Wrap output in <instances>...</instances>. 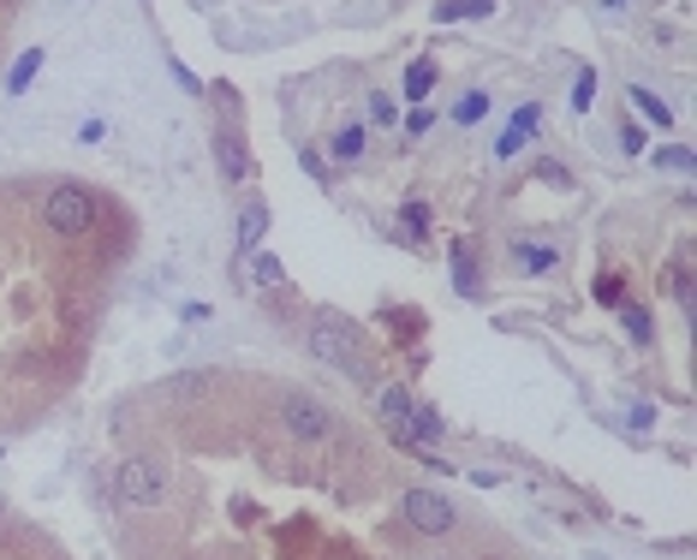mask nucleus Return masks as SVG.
<instances>
[{"label":"nucleus","mask_w":697,"mask_h":560,"mask_svg":"<svg viewBox=\"0 0 697 560\" xmlns=\"http://www.w3.org/2000/svg\"><path fill=\"white\" fill-rule=\"evenodd\" d=\"M369 120H376V126H394V101H388V96H369Z\"/></svg>","instance_id":"25"},{"label":"nucleus","mask_w":697,"mask_h":560,"mask_svg":"<svg viewBox=\"0 0 697 560\" xmlns=\"http://www.w3.org/2000/svg\"><path fill=\"white\" fill-rule=\"evenodd\" d=\"M399 519L418 530V537H448L459 525V507L441 489H406L399 495Z\"/></svg>","instance_id":"5"},{"label":"nucleus","mask_w":697,"mask_h":560,"mask_svg":"<svg viewBox=\"0 0 697 560\" xmlns=\"http://www.w3.org/2000/svg\"><path fill=\"white\" fill-rule=\"evenodd\" d=\"M620 150H626V155H644V126H620Z\"/></svg>","instance_id":"23"},{"label":"nucleus","mask_w":697,"mask_h":560,"mask_svg":"<svg viewBox=\"0 0 697 560\" xmlns=\"http://www.w3.org/2000/svg\"><path fill=\"white\" fill-rule=\"evenodd\" d=\"M650 161H656L662 173H691V150H686V143H667V150H656Z\"/></svg>","instance_id":"19"},{"label":"nucleus","mask_w":697,"mask_h":560,"mask_svg":"<svg viewBox=\"0 0 697 560\" xmlns=\"http://www.w3.org/2000/svg\"><path fill=\"white\" fill-rule=\"evenodd\" d=\"M453 287L465 292V299L483 287V274H478V257H471V245H453Z\"/></svg>","instance_id":"14"},{"label":"nucleus","mask_w":697,"mask_h":560,"mask_svg":"<svg viewBox=\"0 0 697 560\" xmlns=\"http://www.w3.org/2000/svg\"><path fill=\"white\" fill-rule=\"evenodd\" d=\"M459 12H465V0H441V7H436V19H441V24H453Z\"/></svg>","instance_id":"28"},{"label":"nucleus","mask_w":697,"mask_h":560,"mask_svg":"<svg viewBox=\"0 0 697 560\" xmlns=\"http://www.w3.org/2000/svg\"><path fill=\"white\" fill-rule=\"evenodd\" d=\"M0 537H7V500H0Z\"/></svg>","instance_id":"29"},{"label":"nucleus","mask_w":697,"mask_h":560,"mask_svg":"<svg viewBox=\"0 0 697 560\" xmlns=\"http://www.w3.org/2000/svg\"><path fill=\"white\" fill-rule=\"evenodd\" d=\"M597 299H602V304H626V280H620V274H602V280H597Z\"/></svg>","instance_id":"21"},{"label":"nucleus","mask_w":697,"mask_h":560,"mask_svg":"<svg viewBox=\"0 0 697 560\" xmlns=\"http://www.w3.org/2000/svg\"><path fill=\"white\" fill-rule=\"evenodd\" d=\"M299 161H304V173H310V180H322V185H329V168H322V155H310V150H304Z\"/></svg>","instance_id":"27"},{"label":"nucleus","mask_w":697,"mask_h":560,"mask_svg":"<svg viewBox=\"0 0 697 560\" xmlns=\"http://www.w3.org/2000/svg\"><path fill=\"white\" fill-rule=\"evenodd\" d=\"M364 143H369V131H364V126H340L334 138H329V155H334V161H358V155H364Z\"/></svg>","instance_id":"11"},{"label":"nucleus","mask_w":697,"mask_h":560,"mask_svg":"<svg viewBox=\"0 0 697 560\" xmlns=\"http://www.w3.org/2000/svg\"><path fill=\"white\" fill-rule=\"evenodd\" d=\"M304 352L322 364V370H340L346 381H358V388H376V364L364 358V334L352 329L346 316H334V311H317L310 316V329H304Z\"/></svg>","instance_id":"1"},{"label":"nucleus","mask_w":697,"mask_h":560,"mask_svg":"<svg viewBox=\"0 0 697 560\" xmlns=\"http://www.w3.org/2000/svg\"><path fill=\"white\" fill-rule=\"evenodd\" d=\"M262 233H269V203H257V197H250V203H245V215H239V269H245L250 257H257Z\"/></svg>","instance_id":"8"},{"label":"nucleus","mask_w":697,"mask_h":560,"mask_svg":"<svg viewBox=\"0 0 697 560\" xmlns=\"http://www.w3.org/2000/svg\"><path fill=\"white\" fill-rule=\"evenodd\" d=\"M537 120H543V108H537V101H525V108H518L513 120H507V131H501L495 150H501V155H518L530 138H537Z\"/></svg>","instance_id":"9"},{"label":"nucleus","mask_w":697,"mask_h":560,"mask_svg":"<svg viewBox=\"0 0 697 560\" xmlns=\"http://www.w3.org/2000/svg\"><path fill=\"white\" fill-rule=\"evenodd\" d=\"M429 90H436V61H411V66H406V96L423 101Z\"/></svg>","instance_id":"16"},{"label":"nucleus","mask_w":697,"mask_h":560,"mask_svg":"<svg viewBox=\"0 0 697 560\" xmlns=\"http://www.w3.org/2000/svg\"><path fill=\"white\" fill-rule=\"evenodd\" d=\"M215 161H221V173H227L233 185L257 180V161H250V150H245V131L227 126V120H221V131H215Z\"/></svg>","instance_id":"6"},{"label":"nucleus","mask_w":697,"mask_h":560,"mask_svg":"<svg viewBox=\"0 0 697 560\" xmlns=\"http://www.w3.org/2000/svg\"><path fill=\"white\" fill-rule=\"evenodd\" d=\"M275 423L287 430L292 441H304V448H317V441H329L334 435V406L329 400H317V394H304V388H280L275 394Z\"/></svg>","instance_id":"2"},{"label":"nucleus","mask_w":697,"mask_h":560,"mask_svg":"<svg viewBox=\"0 0 697 560\" xmlns=\"http://www.w3.org/2000/svg\"><path fill=\"white\" fill-rule=\"evenodd\" d=\"M632 108H637V114H644V120H656L662 131H667V126H674V114H667V101H662L656 90H644V84H632Z\"/></svg>","instance_id":"15"},{"label":"nucleus","mask_w":697,"mask_h":560,"mask_svg":"<svg viewBox=\"0 0 697 560\" xmlns=\"http://www.w3.org/2000/svg\"><path fill=\"white\" fill-rule=\"evenodd\" d=\"M483 114H489V90H471V96L453 101V126H478Z\"/></svg>","instance_id":"17"},{"label":"nucleus","mask_w":697,"mask_h":560,"mask_svg":"<svg viewBox=\"0 0 697 560\" xmlns=\"http://www.w3.org/2000/svg\"><path fill=\"white\" fill-rule=\"evenodd\" d=\"M114 489H120L126 507H168L173 500L168 471H161L156 460H143V453H131V460L114 465Z\"/></svg>","instance_id":"3"},{"label":"nucleus","mask_w":697,"mask_h":560,"mask_svg":"<svg viewBox=\"0 0 697 560\" xmlns=\"http://www.w3.org/2000/svg\"><path fill=\"white\" fill-rule=\"evenodd\" d=\"M411 388H376V418H382V430L388 435H406V423H411Z\"/></svg>","instance_id":"7"},{"label":"nucleus","mask_w":697,"mask_h":560,"mask_svg":"<svg viewBox=\"0 0 697 560\" xmlns=\"http://www.w3.org/2000/svg\"><path fill=\"white\" fill-rule=\"evenodd\" d=\"M239 274H250L245 287H257V292H275L280 280H287V269H280V257H257V262H245Z\"/></svg>","instance_id":"12"},{"label":"nucleus","mask_w":697,"mask_h":560,"mask_svg":"<svg viewBox=\"0 0 697 560\" xmlns=\"http://www.w3.org/2000/svg\"><path fill=\"white\" fill-rule=\"evenodd\" d=\"M513 262H518V269H530V274H548V269H560V250H548V245H513Z\"/></svg>","instance_id":"13"},{"label":"nucleus","mask_w":697,"mask_h":560,"mask_svg":"<svg viewBox=\"0 0 697 560\" xmlns=\"http://www.w3.org/2000/svg\"><path fill=\"white\" fill-rule=\"evenodd\" d=\"M590 101H597V72H578V90H572V108H590Z\"/></svg>","instance_id":"22"},{"label":"nucleus","mask_w":697,"mask_h":560,"mask_svg":"<svg viewBox=\"0 0 697 560\" xmlns=\"http://www.w3.org/2000/svg\"><path fill=\"white\" fill-rule=\"evenodd\" d=\"M42 220H49V233H61V239H84V233L96 227V197L84 185H54L49 197H42Z\"/></svg>","instance_id":"4"},{"label":"nucleus","mask_w":697,"mask_h":560,"mask_svg":"<svg viewBox=\"0 0 697 560\" xmlns=\"http://www.w3.org/2000/svg\"><path fill=\"white\" fill-rule=\"evenodd\" d=\"M168 66H173V78H180V90H185V96H203L197 72H191V66H180V61H168Z\"/></svg>","instance_id":"24"},{"label":"nucleus","mask_w":697,"mask_h":560,"mask_svg":"<svg viewBox=\"0 0 697 560\" xmlns=\"http://www.w3.org/2000/svg\"><path fill=\"white\" fill-rule=\"evenodd\" d=\"M399 227H406L411 239H423V233H429V203H418V197H411L406 209H399Z\"/></svg>","instance_id":"20"},{"label":"nucleus","mask_w":697,"mask_h":560,"mask_svg":"<svg viewBox=\"0 0 697 560\" xmlns=\"http://www.w3.org/2000/svg\"><path fill=\"white\" fill-rule=\"evenodd\" d=\"M42 61H49L42 49H24L19 61H12V72H7V96H24V90H31V78L42 72Z\"/></svg>","instance_id":"10"},{"label":"nucleus","mask_w":697,"mask_h":560,"mask_svg":"<svg viewBox=\"0 0 697 560\" xmlns=\"http://www.w3.org/2000/svg\"><path fill=\"white\" fill-rule=\"evenodd\" d=\"M429 126H436V114H429V108H418V114H411V120H406V138H423Z\"/></svg>","instance_id":"26"},{"label":"nucleus","mask_w":697,"mask_h":560,"mask_svg":"<svg viewBox=\"0 0 697 560\" xmlns=\"http://www.w3.org/2000/svg\"><path fill=\"white\" fill-rule=\"evenodd\" d=\"M620 322H626L632 346H650V311L644 304H620Z\"/></svg>","instance_id":"18"}]
</instances>
